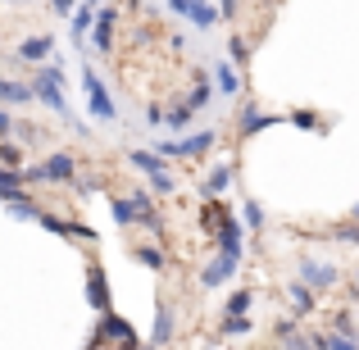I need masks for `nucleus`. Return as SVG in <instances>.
I'll return each instance as SVG.
<instances>
[{
	"label": "nucleus",
	"mask_w": 359,
	"mask_h": 350,
	"mask_svg": "<svg viewBox=\"0 0 359 350\" xmlns=\"http://www.w3.org/2000/svg\"><path fill=\"white\" fill-rule=\"evenodd\" d=\"M245 223H250V232H259L264 228V210L255 201H245Z\"/></svg>",
	"instance_id": "32"
},
{
	"label": "nucleus",
	"mask_w": 359,
	"mask_h": 350,
	"mask_svg": "<svg viewBox=\"0 0 359 350\" xmlns=\"http://www.w3.org/2000/svg\"><path fill=\"white\" fill-rule=\"evenodd\" d=\"M214 241H219V255H241V223L223 214V223L214 228Z\"/></svg>",
	"instance_id": "10"
},
{
	"label": "nucleus",
	"mask_w": 359,
	"mask_h": 350,
	"mask_svg": "<svg viewBox=\"0 0 359 350\" xmlns=\"http://www.w3.org/2000/svg\"><path fill=\"white\" fill-rule=\"evenodd\" d=\"M87 300L100 314H114V305H109V282H105V269H100V264H87Z\"/></svg>",
	"instance_id": "7"
},
{
	"label": "nucleus",
	"mask_w": 359,
	"mask_h": 350,
	"mask_svg": "<svg viewBox=\"0 0 359 350\" xmlns=\"http://www.w3.org/2000/svg\"><path fill=\"white\" fill-rule=\"evenodd\" d=\"M73 41H87V32H91V23H96V9H91V5H82V0H78V9H73Z\"/></svg>",
	"instance_id": "19"
},
{
	"label": "nucleus",
	"mask_w": 359,
	"mask_h": 350,
	"mask_svg": "<svg viewBox=\"0 0 359 350\" xmlns=\"http://www.w3.org/2000/svg\"><path fill=\"white\" fill-rule=\"evenodd\" d=\"M228 60L237 64V69H245V64H250V51H245L241 36H232V41H228Z\"/></svg>",
	"instance_id": "26"
},
{
	"label": "nucleus",
	"mask_w": 359,
	"mask_h": 350,
	"mask_svg": "<svg viewBox=\"0 0 359 350\" xmlns=\"http://www.w3.org/2000/svg\"><path fill=\"white\" fill-rule=\"evenodd\" d=\"M355 342H359V332H355Z\"/></svg>",
	"instance_id": "46"
},
{
	"label": "nucleus",
	"mask_w": 359,
	"mask_h": 350,
	"mask_svg": "<svg viewBox=\"0 0 359 350\" xmlns=\"http://www.w3.org/2000/svg\"><path fill=\"white\" fill-rule=\"evenodd\" d=\"M137 260L146 264V269H164V255H159L155 245H137Z\"/></svg>",
	"instance_id": "30"
},
{
	"label": "nucleus",
	"mask_w": 359,
	"mask_h": 350,
	"mask_svg": "<svg viewBox=\"0 0 359 350\" xmlns=\"http://www.w3.org/2000/svg\"><path fill=\"white\" fill-rule=\"evenodd\" d=\"M187 18H191V27H201V32H210V27L219 23V9H214L210 0H191V5H187Z\"/></svg>",
	"instance_id": "14"
},
{
	"label": "nucleus",
	"mask_w": 359,
	"mask_h": 350,
	"mask_svg": "<svg viewBox=\"0 0 359 350\" xmlns=\"http://www.w3.org/2000/svg\"><path fill=\"white\" fill-rule=\"evenodd\" d=\"M114 350H141V342H123V346H114Z\"/></svg>",
	"instance_id": "42"
},
{
	"label": "nucleus",
	"mask_w": 359,
	"mask_h": 350,
	"mask_svg": "<svg viewBox=\"0 0 359 350\" xmlns=\"http://www.w3.org/2000/svg\"><path fill=\"white\" fill-rule=\"evenodd\" d=\"M250 291H237V296L228 300V305H223V318H237V314H250Z\"/></svg>",
	"instance_id": "23"
},
{
	"label": "nucleus",
	"mask_w": 359,
	"mask_h": 350,
	"mask_svg": "<svg viewBox=\"0 0 359 350\" xmlns=\"http://www.w3.org/2000/svg\"><path fill=\"white\" fill-rule=\"evenodd\" d=\"M0 191H23V173L18 168H0Z\"/></svg>",
	"instance_id": "29"
},
{
	"label": "nucleus",
	"mask_w": 359,
	"mask_h": 350,
	"mask_svg": "<svg viewBox=\"0 0 359 350\" xmlns=\"http://www.w3.org/2000/svg\"><path fill=\"white\" fill-rule=\"evenodd\" d=\"M278 114H259L255 105H245V114H241V137H255V132H264V128H278Z\"/></svg>",
	"instance_id": "15"
},
{
	"label": "nucleus",
	"mask_w": 359,
	"mask_h": 350,
	"mask_svg": "<svg viewBox=\"0 0 359 350\" xmlns=\"http://www.w3.org/2000/svg\"><path fill=\"white\" fill-rule=\"evenodd\" d=\"M187 5H191V0H168V9H173L177 18H187Z\"/></svg>",
	"instance_id": "41"
},
{
	"label": "nucleus",
	"mask_w": 359,
	"mask_h": 350,
	"mask_svg": "<svg viewBox=\"0 0 359 350\" xmlns=\"http://www.w3.org/2000/svg\"><path fill=\"white\" fill-rule=\"evenodd\" d=\"M278 337L287 342V337H296V318H278Z\"/></svg>",
	"instance_id": "36"
},
{
	"label": "nucleus",
	"mask_w": 359,
	"mask_h": 350,
	"mask_svg": "<svg viewBox=\"0 0 359 350\" xmlns=\"http://www.w3.org/2000/svg\"><path fill=\"white\" fill-rule=\"evenodd\" d=\"M9 214H14V219H41V210L32 205V196H23V201H14V205H9Z\"/></svg>",
	"instance_id": "27"
},
{
	"label": "nucleus",
	"mask_w": 359,
	"mask_h": 350,
	"mask_svg": "<svg viewBox=\"0 0 359 350\" xmlns=\"http://www.w3.org/2000/svg\"><path fill=\"white\" fill-rule=\"evenodd\" d=\"M223 337H250V314H237V318H223Z\"/></svg>",
	"instance_id": "24"
},
{
	"label": "nucleus",
	"mask_w": 359,
	"mask_h": 350,
	"mask_svg": "<svg viewBox=\"0 0 359 350\" xmlns=\"http://www.w3.org/2000/svg\"><path fill=\"white\" fill-rule=\"evenodd\" d=\"M82 5H91V9H96V5H100V0H82Z\"/></svg>",
	"instance_id": "43"
},
{
	"label": "nucleus",
	"mask_w": 359,
	"mask_h": 350,
	"mask_svg": "<svg viewBox=\"0 0 359 350\" xmlns=\"http://www.w3.org/2000/svg\"><path fill=\"white\" fill-rule=\"evenodd\" d=\"M50 5H55V14H64V18H69L73 9H78V0H50Z\"/></svg>",
	"instance_id": "37"
},
{
	"label": "nucleus",
	"mask_w": 359,
	"mask_h": 350,
	"mask_svg": "<svg viewBox=\"0 0 359 350\" xmlns=\"http://www.w3.org/2000/svg\"><path fill=\"white\" fill-rule=\"evenodd\" d=\"M82 87H87V105H91V114L96 119H105V123H114V100H109V91H105V82L96 78L91 69H82Z\"/></svg>",
	"instance_id": "3"
},
{
	"label": "nucleus",
	"mask_w": 359,
	"mask_h": 350,
	"mask_svg": "<svg viewBox=\"0 0 359 350\" xmlns=\"http://www.w3.org/2000/svg\"><path fill=\"white\" fill-rule=\"evenodd\" d=\"M355 223H359V205H355Z\"/></svg>",
	"instance_id": "44"
},
{
	"label": "nucleus",
	"mask_w": 359,
	"mask_h": 350,
	"mask_svg": "<svg viewBox=\"0 0 359 350\" xmlns=\"http://www.w3.org/2000/svg\"><path fill=\"white\" fill-rule=\"evenodd\" d=\"M300 282H305L309 291H327V287H337V269H332V264L305 260V264H300Z\"/></svg>",
	"instance_id": "9"
},
{
	"label": "nucleus",
	"mask_w": 359,
	"mask_h": 350,
	"mask_svg": "<svg viewBox=\"0 0 359 350\" xmlns=\"http://www.w3.org/2000/svg\"><path fill=\"white\" fill-rule=\"evenodd\" d=\"M205 100H210V82H205V78H201V87H196V91H191V100H187V109H191V114H196V109H201V105H205Z\"/></svg>",
	"instance_id": "31"
},
{
	"label": "nucleus",
	"mask_w": 359,
	"mask_h": 350,
	"mask_svg": "<svg viewBox=\"0 0 359 350\" xmlns=\"http://www.w3.org/2000/svg\"><path fill=\"white\" fill-rule=\"evenodd\" d=\"M114 23H118V9H100V18L91 23V46H96V55H109L114 51Z\"/></svg>",
	"instance_id": "8"
},
{
	"label": "nucleus",
	"mask_w": 359,
	"mask_h": 350,
	"mask_svg": "<svg viewBox=\"0 0 359 350\" xmlns=\"http://www.w3.org/2000/svg\"><path fill=\"white\" fill-rule=\"evenodd\" d=\"M237 14V0H219V18H232Z\"/></svg>",
	"instance_id": "39"
},
{
	"label": "nucleus",
	"mask_w": 359,
	"mask_h": 350,
	"mask_svg": "<svg viewBox=\"0 0 359 350\" xmlns=\"http://www.w3.org/2000/svg\"><path fill=\"white\" fill-rule=\"evenodd\" d=\"M214 146H219V132H214V128H201L196 137H182V141L168 137L155 155L159 159H191V155H205V150H214Z\"/></svg>",
	"instance_id": "2"
},
{
	"label": "nucleus",
	"mask_w": 359,
	"mask_h": 350,
	"mask_svg": "<svg viewBox=\"0 0 359 350\" xmlns=\"http://www.w3.org/2000/svg\"><path fill=\"white\" fill-rule=\"evenodd\" d=\"M60 87H64V69H60V64H46V69L36 73V82H32V96L41 100V105H50L73 132H91V128H82V119H73V109H69V100H64Z\"/></svg>",
	"instance_id": "1"
},
{
	"label": "nucleus",
	"mask_w": 359,
	"mask_h": 350,
	"mask_svg": "<svg viewBox=\"0 0 359 350\" xmlns=\"http://www.w3.org/2000/svg\"><path fill=\"white\" fill-rule=\"evenodd\" d=\"M9 132H14V119H9L5 109H0V137H9Z\"/></svg>",
	"instance_id": "40"
},
{
	"label": "nucleus",
	"mask_w": 359,
	"mask_h": 350,
	"mask_svg": "<svg viewBox=\"0 0 359 350\" xmlns=\"http://www.w3.org/2000/svg\"><path fill=\"white\" fill-rule=\"evenodd\" d=\"M287 296H291V305H296V318H305V314H314V309H318L314 291H309L305 282H291V287H287Z\"/></svg>",
	"instance_id": "18"
},
{
	"label": "nucleus",
	"mask_w": 359,
	"mask_h": 350,
	"mask_svg": "<svg viewBox=\"0 0 359 350\" xmlns=\"http://www.w3.org/2000/svg\"><path fill=\"white\" fill-rule=\"evenodd\" d=\"M55 51V41H50V36H27V41H18V51H14V60H23V64H41L46 60V55H50Z\"/></svg>",
	"instance_id": "11"
},
{
	"label": "nucleus",
	"mask_w": 359,
	"mask_h": 350,
	"mask_svg": "<svg viewBox=\"0 0 359 350\" xmlns=\"http://www.w3.org/2000/svg\"><path fill=\"white\" fill-rule=\"evenodd\" d=\"M0 100L5 105H32V82H18V78H0Z\"/></svg>",
	"instance_id": "13"
},
{
	"label": "nucleus",
	"mask_w": 359,
	"mask_h": 350,
	"mask_svg": "<svg viewBox=\"0 0 359 350\" xmlns=\"http://www.w3.org/2000/svg\"><path fill=\"white\" fill-rule=\"evenodd\" d=\"M128 164H132V168H141V173H146V177L164 173V159H159L155 150H132V155H128Z\"/></svg>",
	"instance_id": "20"
},
{
	"label": "nucleus",
	"mask_w": 359,
	"mask_h": 350,
	"mask_svg": "<svg viewBox=\"0 0 359 350\" xmlns=\"http://www.w3.org/2000/svg\"><path fill=\"white\" fill-rule=\"evenodd\" d=\"M282 350H314V346H309V337H287V346H282Z\"/></svg>",
	"instance_id": "38"
},
{
	"label": "nucleus",
	"mask_w": 359,
	"mask_h": 350,
	"mask_svg": "<svg viewBox=\"0 0 359 350\" xmlns=\"http://www.w3.org/2000/svg\"><path fill=\"white\" fill-rule=\"evenodd\" d=\"M36 173H41V182H73V177H78V159H73L69 150H60V155H50L46 164H36Z\"/></svg>",
	"instance_id": "5"
},
{
	"label": "nucleus",
	"mask_w": 359,
	"mask_h": 350,
	"mask_svg": "<svg viewBox=\"0 0 359 350\" xmlns=\"http://www.w3.org/2000/svg\"><path fill=\"white\" fill-rule=\"evenodd\" d=\"M173 173H168V168H164V173H155V177H150V191H155V196H173Z\"/></svg>",
	"instance_id": "28"
},
{
	"label": "nucleus",
	"mask_w": 359,
	"mask_h": 350,
	"mask_svg": "<svg viewBox=\"0 0 359 350\" xmlns=\"http://www.w3.org/2000/svg\"><path fill=\"white\" fill-rule=\"evenodd\" d=\"M241 269V255H219V260H210L205 264V273H201V287H223V282H232V273Z\"/></svg>",
	"instance_id": "6"
},
{
	"label": "nucleus",
	"mask_w": 359,
	"mask_h": 350,
	"mask_svg": "<svg viewBox=\"0 0 359 350\" xmlns=\"http://www.w3.org/2000/svg\"><path fill=\"white\" fill-rule=\"evenodd\" d=\"M109 214H114V223H118V228H132V223H137V219H132L128 196H114V201H109Z\"/></svg>",
	"instance_id": "21"
},
{
	"label": "nucleus",
	"mask_w": 359,
	"mask_h": 350,
	"mask_svg": "<svg viewBox=\"0 0 359 350\" xmlns=\"http://www.w3.org/2000/svg\"><path fill=\"white\" fill-rule=\"evenodd\" d=\"M141 350H146V346H141Z\"/></svg>",
	"instance_id": "47"
},
{
	"label": "nucleus",
	"mask_w": 359,
	"mask_h": 350,
	"mask_svg": "<svg viewBox=\"0 0 359 350\" xmlns=\"http://www.w3.org/2000/svg\"><path fill=\"white\" fill-rule=\"evenodd\" d=\"M287 123H291V128H300V132H318V114H314V109H291Z\"/></svg>",
	"instance_id": "22"
},
{
	"label": "nucleus",
	"mask_w": 359,
	"mask_h": 350,
	"mask_svg": "<svg viewBox=\"0 0 359 350\" xmlns=\"http://www.w3.org/2000/svg\"><path fill=\"white\" fill-rule=\"evenodd\" d=\"M0 159H5V164H18V159H23V150H18L14 141H5V146H0Z\"/></svg>",
	"instance_id": "34"
},
{
	"label": "nucleus",
	"mask_w": 359,
	"mask_h": 350,
	"mask_svg": "<svg viewBox=\"0 0 359 350\" xmlns=\"http://www.w3.org/2000/svg\"><path fill=\"white\" fill-rule=\"evenodd\" d=\"M337 332H341V337H355V332H359L355 318H351V314H337Z\"/></svg>",
	"instance_id": "35"
},
{
	"label": "nucleus",
	"mask_w": 359,
	"mask_h": 350,
	"mask_svg": "<svg viewBox=\"0 0 359 350\" xmlns=\"http://www.w3.org/2000/svg\"><path fill=\"white\" fill-rule=\"evenodd\" d=\"M332 241H351V245H359V223H351V228H337Z\"/></svg>",
	"instance_id": "33"
},
{
	"label": "nucleus",
	"mask_w": 359,
	"mask_h": 350,
	"mask_svg": "<svg viewBox=\"0 0 359 350\" xmlns=\"http://www.w3.org/2000/svg\"><path fill=\"white\" fill-rule=\"evenodd\" d=\"M210 73H214V82H219L223 96H237V91H241V78H237V69H232V64L214 60V64H210Z\"/></svg>",
	"instance_id": "16"
},
{
	"label": "nucleus",
	"mask_w": 359,
	"mask_h": 350,
	"mask_svg": "<svg viewBox=\"0 0 359 350\" xmlns=\"http://www.w3.org/2000/svg\"><path fill=\"white\" fill-rule=\"evenodd\" d=\"M96 337L105 346H123V342H141L137 337V328L128 323V318H118V314H100V328H96Z\"/></svg>",
	"instance_id": "4"
},
{
	"label": "nucleus",
	"mask_w": 359,
	"mask_h": 350,
	"mask_svg": "<svg viewBox=\"0 0 359 350\" xmlns=\"http://www.w3.org/2000/svg\"><path fill=\"white\" fill-rule=\"evenodd\" d=\"M9 5H23V0H9Z\"/></svg>",
	"instance_id": "45"
},
{
	"label": "nucleus",
	"mask_w": 359,
	"mask_h": 350,
	"mask_svg": "<svg viewBox=\"0 0 359 350\" xmlns=\"http://www.w3.org/2000/svg\"><path fill=\"white\" fill-rule=\"evenodd\" d=\"M232 173H237V168H232V164H219V168H214V173H210V177H205V187H201V196H205V201H219V191H223V187H228V182H232Z\"/></svg>",
	"instance_id": "17"
},
{
	"label": "nucleus",
	"mask_w": 359,
	"mask_h": 350,
	"mask_svg": "<svg viewBox=\"0 0 359 350\" xmlns=\"http://www.w3.org/2000/svg\"><path fill=\"white\" fill-rule=\"evenodd\" d=\"M168 337H173V309H168V305H159V309H155V328H150V342H146V350L168 346Z\"/></svg>",
	"instance_id": "12"
},
{
	"label": "nucleus",
	"mask_w": 359,
	"mask_h": 350,
	"mask_svg": "<svg viewBox=\"0 0 359 350\" xmlns=\"http://www.w3.org/2000/svg\"><path fill=\"white\" fill-rule=\"evenodd\" d=\"M355 278H359V273H355Z\"/></svg>",
	"instance_id": "48"
},
{
	"label": "nucleus",
	"mask_w": 359,
	"mask_h": 350,
	"mask_svg": "<svg viewBox=\"0 0 359 350\" xmlns=\"http://www.w3.org/2000/svg\"><path fill=\"white\" fill-rule=\"evenodd\" d=\"M168 128H173V132H182L187 128V123H191V109H187V100H182V105H173V109H168Z\"/></svg>",
	"instance_id": "25"
}]
</instances>
